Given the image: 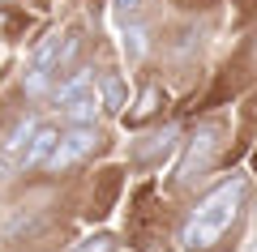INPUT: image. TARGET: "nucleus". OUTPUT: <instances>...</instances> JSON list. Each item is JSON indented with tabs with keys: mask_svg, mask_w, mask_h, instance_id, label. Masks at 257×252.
<instances>
[{
	"mask_svg": "<svg viewBox=\"0 0 257 252\" xmlns=\"http://www.w3.org/2000/svg\"><path fill=\"white\" fill-rule=\"evenodd\" d=\"M244 192H248L244 175H231V180L214 184V188L189 209V218H184V226H180L184 252H214L219 248V243L231 235V226L240 222Z\"/></svg>",
	"mask_w": 257,
	"mask_h": 252,
	"instance_id": "f257e3e1",
	"label": "nucleus"
},
{
	"mask_svg": "<svg viewBox=\"0 0 257 252\" xmlns=\"http://www.w3.org/2000/svg\"><path fill=\"white\" fill-rule=\"evenodd\" d=\"M214 154H219V124H202L197 133H193L180 167H176V180L193 184L197 175H206V171H210V162H214Z\"/></svg>",
	"mask_w": 257,
	"mask_h": 252,
	"instance_id": "f03ea898",
	"label": "nucleus"
},
{
	"mask_svg": "<svg viewBox=\"0 0 257 252\" xmlns=\"http://www.w3.org/2000/svg\"><path fill=\"white\" fill-rule=\"evenodd\" d=\"M94 128H73L69 124V133H60V141H56L52 158H47V171H64V167H73V162H82L86 154L94 150Z\"/></svg>",
	"mask_w": 257,
	"mask_h": 252,
	"instance_id": "7ed1b4c3",
	"label": "nucleus"
},
{
	"mask_svg": "<svg viewBox=\"0 0 257 252\" xmlns=\"http://www.w3.org/2000/svg\"><path fill=\"white\" fill-rule=\"evenodd\" d=\"M56 141H60V128H56V124H39V128H35V137L26 141V150L18 154V167H22V171L47 167V158H52Z\"/></svg>",
	"mask_w": 257,
	"mask_h": 252,
	"instance_id": "20e7f679",
	"label": "nucleus"
},
{
	"mask_svg": "<svg viewBox=\"0 0 257 252\" xmlns=\"http://www.w3.org/2000/svg\"><path fill=\"white\" fill-rule=\"evenodd\" d=\"M90 90H94V77H90V69H73L64 81H56V86H52V99L64 107V103L82 99V94H90Z\"/></svg>",
	"mask_w": 257,
	"mask_h": 252,
	"instance_id": "39448f33",
	"label": "nucleus"
},
{
	"mask_svg": "<svg viewBox=\"0 0 257 252\" xmlns=\"http://www.w3.org/2000/svg\"><path fill=\"white\" fill-rule=\"evenodd\" d=\"M99 107H103V103H99V94H82V99H73V103H64V116H69V124H73V128H90V120L94 116H99Z\"/></svg>",
	"mask_w": 257,
	"mask_h": 252,
	"instance_id": "423d86ee",
	"label": "nucleus"
},
{
	"mask_svg": "<svg viewBox=\"0 0 257 252\" xmlns=\"http://www.w3.org/2000/svg\"><path fill=\"white\" fill-rule=\"evenodd\" d=\"M150 145H138V158L142 162H155L159 154H167L172 150V141H176V128H163V133H155V137H146Z\"/></svg>",
	"mask_w": 257,
	"mask_h": 252,
	"instance_id": "0eeeda50",
	"label": "nucleus"
},
{
	"mask_svg": "<svg viewBox=\"0 0 257 252\" xmlns=\"http://www.w3.org/2000/svg\"><path fill=\"white\" fill-rule=\"evenodd\" d=\"M35 128H39V120H22V124H18V128L9 133V141H5V150H9V154H22V150H26V141L35 137Z\"/></svg>",
	"mask_w": 257,
	"mask_h": 252,
	"instance_id": "6e6552de",
	"label": "nucleus"
},
{
	"mask_svg": "<svg viewBox=\"0 0 257 252\" xmlns=\"http://www.w3.org/2000/svg\"><path fill=\"white\" fill-rule=\"evenodd\" d=\"M103 99H107V111H120V107H124V81L107 77V81H103Z\"/></svg>",
	"mask_w": 257,
	"mask_h": 252,
	"instance_id": "1a4fd4ad",
	"label": "nucleus"
},
{
	"mask_svg": "<svg viewBox=\"0 0 257 252\" xmlns=\"http://www.w3.org/2000/svg\"><path fill=\"white\" fill-rule=\"evenodd\" d=\"M73 252H116V239L111 235H94V239H82Z\"/></svg>",
	"mask_w": 257,
	"mask_h": 252,
	"instance_id": "9d476101",
	"label": "nucleus"
},
{
	"mask_svg": "<svg viewBox=\"0 0 257 252\" xmlns=\"http://www.w3.org/2000/svg\"><path fill=\"white\" fill-rule=\"evenodd\" d=\"M142 39H146V30H142V26H133V30L124 35V52H128V60H138V56L146 52V43H142Z\"/></svg>",
	"mask_w": 257,
	"mask_h": 252,
	"instance_id": "9b49d317",
	"label": "nucleus"
},
{
	"mask_svg": "<svg viewBox=\"0 0 257 252\" xmlns=\"http://www.w3.org/2000/svg\"><path fill=\"white\" fill-rule=\"evenodd\" d=\"M155 103H159V90H146V94H142V103L133 107V116H128V120H133V124H138V120H146L150 111H155Z\"/></svg>",
	"mask_w": 257,
	"mask_h": 252,
	"instance_id": "f8f14e48",
	"label": "nucleus"
},
{
	"mask_svg": "<svg viewBox=\"0 0 257 252\" xmlns=\"http://www.w3.org/2000/svg\"><path fill=\"white\" fill-rule=\"evenodd\" d=\"M116 9H120V13H124V18H133V13H138V9H142V0H116Z\"/></svg>",
	"mask_w": 257,
	"mask_h": 252,
	"instance_id": "ddd939ff",
	"label": "nucleus"
},
{
	"mask_svg": "<svg viewBox=\"0 0 257 252\" xmlns=\"http://www.w3.org/2000/svg\"><path fill=\"white\" fill-rule=\"evenodd\" d=\"M0 175H5V162H0Z\"/></svg>",
	"mask_w": 257,
	"mask_h": 252,
	"instance_id": "4468645a",
	"label": "nucleus"
}]
</instances>
